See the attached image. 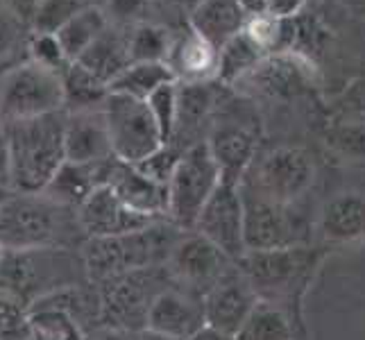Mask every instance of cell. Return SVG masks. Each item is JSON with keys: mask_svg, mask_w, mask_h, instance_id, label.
Masks as SVG:
<instances>
[{"mask_svg": "<svg viewBox=\"0 0 365 340\" xmlns=\"http://www.w3.org/2000/svg\"><path fill=\"white\" fill-rule=\"evenodd\" d=\"M84 243L78 209L46 193L11 191L0 207V245L9 252L82 249Z\"/></svg>", "mask_w": 365, "mask_h": 340, "instance_id": "1", "label": "cell"}, {"mask_svg": "<svg viewBox=\"0 0 365 340\" xmlns=\"http://www.w3.org/2000/svg\"><path fill=\"white\" fill-rule=\"evenodd\" d=\"M184 234L186 232L170 220H159L130 234L89 238L82 245L86 274L93 284H100L136 270L166 268L175 245Z\"/></svg>", "mask_w": 365, "mask_h": 340, "instance_id": "2", "label": "cell"}, {"mask_svg": "<svg viewBox=\"0 0 365 340\" xmlns=\"http://www.w3.org/2000/svg\"><path fill=\"white\" fill-rule=\"evenodd\" d=\"M11 148V191L41 193L66 161V111L5 125Z\"/></svg>", "mask_w": 365, "mask_h": 340, "instance_id": "3", "label": "cell"}, {"mask_svg": "<svg viewBox=\"0 0 365 340\" xmlns=\"http://www.w3.org/2000/svg\"><path fill=\"white\" fill-rule=\"evenodd\" d=\"M84 282L91 279L82 249H5L0 261V295L21 302L28 311L46 295Z\"/></svg>", "mask_w": 365, "mask_h": 340, "instance_id": "4", "label": "cell"}, {"mask_svg": "<svg viewBox=\"0 0 365 340\" xmlns=\"http://www.w3.org/2000/svg\"><path fill=\"white\" fill-rule=\"evenodd\" d=\"M320 259L322 254L318 247L297 245L286 249L245 252L238 261V268L255 286L259 299L282 306L293 318V304H299Z\"/></svg>", "mask_w": 365, "mask_h": 340, "instance_id": "5", "label": "cell"}, {"mask_svg": "<svg viewBox=\"0 0 365 340\" xmlns=\"http://www.w3.org/2000/svg\"><path fill=\"white\" fill-rule=\"evenodd\" d=\"M64 111V80L25 57L0 73V123L28 120Z\"/></svg>", "mask_w": 365, "mask_h": 340, "instance_id": "6", "label": "cell"}, {"mask_svg": "<svg viewBox=\"0 0 365 340\" xmlns=\"http://www.w3.org/2000/svg\"><path fill=\"white\" fill-rule=\"evenodd\" d=\"M166 284L173 286L166 268L136 270L96 284L100 293V324L130 334L145 329L148 311L155 297L168 288Z\"/></svg>", "mask_w": 365, "mask_h": 340, "instance_id": "7", "label": "cell"}, {"mask_svg": "<svg viewBox=\"0 0 365 340\" xmlns=\"http://www.w3.org/2000/svg\"><path fill=\"white\" fill-rule=\"evenodd\" d=\"M220 184V168L207 141L184 150L180 166L168 182V220L182 232H193L200 213Z\"/></svg>", "mask_w": 365, "mask_h": 340, "instance_id": "8", "label": "cell"}, {"mask_svg": "<svg viewBox=\"0 0 365 340\" xmlns=\"http://www.w3.org/2000/svg\"><path fill=\"white\" fill-rule=\"evenodd\" d=\"M316 163L304 148L279 145L252 163L243 186L279 205H295L313 186Z\"/></svg>", "mask_w": 365, "mask_h": 340, "instance_id": "9", "label": "cell"}, {"mask_svg": "<svg viewBox=\"0 0 365 340\" xmlns=\"http://www.w3.org/2000/svg\"><path fill=\"white\" fill-rule=\"evenodd\" d=\"M245 205V245L247 252L286 249L309 245V225L293 209L259 195L241 184Z\"/></svg>", "mask_w": 365, "mask_h": 340, "instance_id": "10", "label": "cell"}, {"mask_svg": "<svg viewBox=\"0 0 365 340\" xmlns=\"http://www.w3.org/2000/svg\"><path fill=\"white\" fill-rule=\"evenodd\" d=\"M105 118L111 138V153L123 163H138L163 145L161 132L145 100L109 93Z\"/></svg>", "mask_w": 365, "mask_h": 340, "instance_id": "11", "label": "cell"}, {"mask_svg": "<svg viewBox=\"0 0 365 340\" xmlns=\"http://www.w3.org/2000/svg\"><path fill=\"white\" fill-rule=\"evenodd\" d=\"M234 263L236 261H232L202 234L186 232L175 245L166 270L175 286L202 299Z\"/></svg>", "mask_w": 365, "mask_h": 340, "instance_id": "12", "label": "cell"}, {"mask_svg": "<svg viewBox=\"0 0 365 340\" xmlns=\"http://www.w3.org/2000/svg\"><path fill=\"white\" fill-rule=\"evenodd\" d=\"M197 234L220 247L232 261H241L247 252L245 245V205L241 186L220 184L218 191L211 195L207 207L195 222Z\"/></svg>", "mask_w": 365, "mask_h": 340, "instance_id": "13", "label": "cell"}, {"mask_svg": "<svg viewBox=\"0 0 365 340\" xmlns=\"http://www.w3.org/2000/svg\"><path fill=\"white\" fill-rule=\"evenodd\" d=\"M311 84H313L311 59L297 53H286V55L263 57L236 86H245L247 91L266 98L291 100L307 93L311 89Z\"/></svg>", "mask_w": 365, "mask_h": 340, "instance_id": "14", "label": "cell"}, {"mask_svg": "<svg viewBox=\"0 0 365 340\" xmlns=\"http://www.w3.org/2000/svg\"><path fill=\"white\" fill-rule=\"evenodd\" d=\"M257 304L259 295L245 272L238 268V263H234L202 297L207 324L230 336H236V331L241 329V324Z\"/></svg>", "mask_w": 365, "mask_h": 340, "instance_id": "15", "label": "cell"}, {"mask_svg": "<svg viewBox=\"0 0 365 340\" xmlns=\"http://www.w3.org/2000/svg\"><path fill=\"white\" fill-rule=\"evenodd\" d=\"M78 218H80L86 241H89V238H109V236L130 234L136 230H143V227L153 222H159V220L145 218L141 213L132 211L107 184L98 186L80 205Z\"/></svg>", "mask_w": 365, "mask_h": 340, "instance_id": "16", "label": "cell"}, {"mask_svg": "<svg viewBox=\"0 0 365 340\" xmlns=\"http://www.w3.org/2000/svg\"><path fill=\"white\" fill-rule=\"evenodd\" d=\"M207 324L202 299L182 291L178 286H168L161 291L148 311L145 329H153L161 336L175 340H186Z\"/></svg>", "mask_w": 365, "mask_h": 340, "instance_id": "17", "label": "cell"}, {"mask_svg": "<svg viewBox=\"0 0 365 340\" xmlns=\"http://www.w3.org/2000/svg\"><path fill=\"white\" fill-rule=\"evenodd\" d=\"M166 64L175 82L180 84H211L218 82L220 71V48L209 43L205 36L186 25L173 39Z\"/></svg>", "mask_w": 365, "mask_h": 340, "instance_id": "18", "label": "cell"}, {"mask_svg": "<svg viewBox=\"0 0 365 340\" xmlns=\"http://www.w3.org/2000/svg\"><path fill=\"white\" fill-rule=\"evenodd\" d=\"M64 145L66 161L75 163H98L114 157L105 109L66 111Z\"/></svg>", "mask_w": 365, "mask_h": 340, "instance_id": "19", "label": "cell"}, {"mask_svg": "<svg viewBox=\"0 0 365 340\" xmlns=\"http://www.w3.org/2000/svg\"><path fill=\"white\" fill-rule=\"evenodd\" d=\"M107 186H111V191L132 211L153 220H168V186L150 180L134 163L116 159Z\"/></svg>", "mask_w": 365, "mask_h": 340, "instance_id": "20", "label": "cell"}, {"mask_svg": "<svg viewBox=\"0 0 365 340\" xmlns=\"http://www.w3.org/2000/svg\"><path fill=\"white\" fill-rule=\"evenodd\" d=\"M207 145L220 168L225 184L241 186L252 163L257 161V134L243 125H216L211 130Z\"/></svg>", "mask_w": 365, "mask_h": 340, "instance_id": "21", "label": "cell"}, {"mask_svg": "<svg viewBox=\"0 0 365 340\" xmlns=\"http://www.w3.org/2000/svg\"><path fill=\"white\" fill-rule=\"evenodd\" d=\"M318 232L327 245H349L365 241V193L345 191L327 200Z\"/></svg>", "mask_w": 365, "mask_h": 340, "instance_id": "22", "label": "cell"}, {"mask_svg": "<svg viewBox=\"0 0 365 340\" xmlns=\"http://www.w3.org/2000/svg\"><path fill=\"white\" fill-rule=\"evenodd\" d=\"M114 163H116V157H111L107 161H98V163L64 161V166L57 170V175L50 180V184L41 193L57 200L59 205L80 209V205L98 186H105L109 182Z\"/></svg>", "mask_w": 365, "mask_h": 340, "instance_id": "23", "label": "cell"}, {"mask_svg": "<svg viewBox=\"0 0 365 340\" xmlns=\"http://www.w3.org/2000/svg\"><path fill=\"white\" fill-rule=\"evenodd\" d=\"M247 16L250 11L241 0H200L188 14V28L216 48H222L243 32Z\"/></svg>", "mask_w": 365, "mask_h": 340, "instance_id": "24", "label": "cell"}, {"mask_svg": "<svg viewBox=\"0 0 365 340\" xmlns=\"http://www.w3.org/2000/svg\"><path fill=\"white\" fill-rule=\"evenodd\" d=\"M297 32V16H279L268 9L250 14L243 28V34L259 48L263 57L295 53Z\"/></svg>", "mask_w": 365, "mask_h": 340, "instance_id": "25", "label": "cell"}, {"mask_svg": "<svg viewBox=\"0 0 365 340\" xmlns=\"http://www.w3.org/2000/svg\"><path fill=\"white\" fill-rule=\"evenodd\" d=\"M75 61L109 86V82L130 64L128 32L111 28L109 25V28L100 34Z\"/></svg>", "mask_w": 365, "mask_h": 340, "instance_id": "26", "label": "cell"}, {"mask_svg": "<svg viewBox=\"0 0 365 340\" xmlns=\"http://www.w3.org/2000/svg\"><path fill=\"white\" fill-rule=\"evenodd\" d=\"M180 84V82H178ZM213 84V82H211ZM211 84H180V111H178V128L173 134V145L180 150L184 143V136L191 138V145L202 143L197 141L195 134L207 123L209 113L213 109V91Z\"/></svg>", "mask_w": 365, "mask_h": 340, "instance_id": "27", "label": "cell"}, {"mask_svg": "<svg viewBox=\"0 0 365 340\" xmlns=\"http://www.w3.org/2000/svg\"><path fill=\"white\" fill-rule=\"evenodd\" d=\"M168 82H175V78L166 61H132L109 82V93L148 100Z\"/></svg>", "mask_w": 365, "mask_h": 340, "instance_id": "28", "label": "cell"}, {"mask_svg": "<svg viewBox=\"0 0 365 340\" xmlns=\"http://www.w3.org/2000/svg\"><path fill=\"white\" fill-rule=\"evenodd\" d=\"M324 143L345 163H365V113L347 111L336 116L324 130Z\"/></svg>", "mask_w": 365, "mask_h": 340, "instance_id": "29", "label": "cell"}, {"mask_svg": "<svg viewBox=\"0 0 365 340\" xmlns=\"http://www.w3.org/2000/svg\"><path fill=\"white\" fill-rule=\"evenodd\" d=\"M107 28H109V16L105 14V9H100L98 5H89L80 9L68 23L61 25L55 34L68 59L75 61Z\"/></svg>", "mask_w": 365, "mask_h": 340, "instance_id": "30", "label": "cell"}, {"mask_svg": "<svg viewBox=\"0 0 365 340\" xmlns=\"http://www.w3.org/2000/svg\"><path fill=\"white\" fill-rule=\"evenodd\" d=\"M236 340H295L293 318L288 313L272 304V302L259 299V304L241 324V329L234 336Z\"/></svg>", "mask_w": 365, "mask_h": 340, "instance_id": "31", "label": "cell"}, {"mask_svg": "<svg viewBox=\"0 0 365 340\" xmlns=\"http://www.w3.org/2000/svg\"><path fill=\"white\" fill-rule=\"evenodd\" d=\"M64 111H86L105 107V100L109 98V86L82 68L78 61L64 71Z\"/></svg>", "mask_w": 365, "mask_h": 340, "instance_id": "32", "label": "cell"}, {"mask_svg": "<svg viewBox=\"0 0 365 340\" xmlns=\"http://www.w3.org/2000/svg\"><path fill=\"white\" fill-rule=\"evenodd\" d=\"M86 329L55 306H32L28 311V334L25 340H84Z\"/></svg>", "mask_w": 365, "mask_h": 340, "instance_id": "33", "label": "cell"}, {"mask_svg": "<svg viewBox=\"0 0 365 340\" xmlns=\"http://www.w3.org/2000/svg\"><path fill=\"white\" fill-rule=\"evenodd\" d=\"M175 34L157 23H136L128 28V53L132 61H166Z\"/></svg>", "mask_w": 365, "mask_h": 340, "instance_id": "34", "label": "cell"}, {"mask_svg": "<svg viewBox=\"0 0 365 340\" xmlns=\"http://www.w3.org/2000/svg\"><path fill=\"white\" fill-rule=\"evenodd\" d=\"M261 59H263V55L259 53V48L241 32L220 48L218 82L227 84V86L238 84L252 68L259 64Z\"/></svg>", "mask_w": 365, "mask_h": 340, "instance_id": "35", "label": "cell"}, {"mask_svg": "<svg viewBox=\"0 0 365 340\" xmlns=\"http://www.w3.org/2000/svg\"><path fill=\"white\" fill-rule=\"evenodd\" d=\"M148 107L153 111V118L161 132L163 143L173 141L175 128H178V111H180V84L168 82L157 89L148 100Z\"/></svg>", "mask_w": 365, "mask_h": 340, "instance_id": "36", "label": "cell"}, {"mask_svg": "<svg viewBox=\"0 0 365 340\" xmlns=\"http://www.w3.org/2000/svg\"><path fill=\"white\" fill-rule=\"evenodd\" d=\"M30 25L25 23L9 0H0V64L11 59L21 48H28Z\"/></svg>", "mask_w": 365, "mask_h": 340, "instance_id": "37", "label": "cell"}, {"mask_svg": "<svg viewBox=\"0 0 365 340\" xmlns=\"http://www.w3.org/2000/svg\"><path fill=\"white\" fill-rule=\"evenodd\" d=\"M89 0H41L32 21V32L55 34L61 25L68 23L80 9L89 7Z\"/></svg>", "mask_w": 365, "mask_h": 340, "instance_id": "38", "label": "cell"}, {"mask_svg": "<svg viewBox=\"0 0 365 340\" xmlns=\"http://www.w3.org/2000/svg\"><path fill=\"white\" fill-rule=\"evenodd\" d=\"M25 53H28V59H32V61H36V64H41L50 71L59 73V75H64V71L73 64V61L68 59V55L64 53V48H61L57 34L32 32Z\"/></svg>", "mask_w": 365, "mask_h": 340, "instance_id": "39", "label": "cell"}, {"mask_svg": "<svg viewBox=\"0 0 365 340\" xmlns=\"http://www.w3.org/2000/svg\"><path fill=\"white\" fill-rule=\"evenodd\" d=\"M184 155V150H180L173 143H163L161 148H157L153 155H148L143 161L134 163V166L141 170L143 175H148L150 180H155L163 186H168V182L173 180L175 170L180 166V159Z\"/></svg>", "mask_w": 365, "mask_h": 340, "instance_id": "40", "label": "cell"}, {"mask_svg": "<svg viewBox=\"0 0 365 340\" xmlns=\"http://www.w3.org/2000/svg\"><path fill=\"white\" fill-rule=\"evenodd\" d=\"M28 334V309L21 302L0 295V340H25Z\"/></svg>", "mask_w": 365, "mask_h": 340, "instance_id": "41", "label": "cell"}, {"mask_svg": "<svg viewBox=\"0 0 365 340\" xmlns=\"http://www.w3.org/2000/svg\"><path fill=\"white\" fill-rule=\"evenodd\" d=\"M150 3H153V0H107V9H109L107 16H111L116 23H125L132 28V25L145 21Z\"/></svg>", "mask_w": 365, "mask_h": 340, "instance_id": "42", "label": "cell"}, {"mask_svg": "<svg viewBox=\"0 0 365 340\" xmlns=\"http://www.w3.org/2000/svg\"><path fill=\"white\" fill-rule=\"evenodd\" d=\"M0 188L11 191V148L3 123H0Z\"/></svg>", "mask_w": 365, "mask_h": 340, "instance_id": "43", "label": "cell"}, {"mask_svg": "<svg viewBox=\"0 0 365 340\" xmlns=\"http://www.w3.org/2000/svg\"><path fill=\"white\" fill-rule=\"evenodd\" d=\"M84 340H132V334L125 331V329H116V326L100 324V326H96V329L86 331Z\"/></svg>", "mask_w": 365, "mask_h": 340, "instance_id": "44", "label": "cell"}, {"mask_svg": "<svg viewBox=\"0 0 365 340\" xmlns=\"http://www.w3.org/2000/svg\"><path fill=\"white\" fill-rule=\"evenodd\" d=\"M307 0H268V11L279 16H297Z\"/></svg>", "mask_w": 365, "mask_h": 340, "instance_id": "45", "label": "cell"}, {"mask_svg": "<svg viewBox=\"0 0 365 340\" xmlns=\"http://www.w3.org/2000/svg\"><path fill=\"white\" fill-rule=\"evenodd\" d=\"M11 7H14L16 14L30 25V30H32V21H34V14H36V9H39L41 5V0H9Z\"/></svg>", "mask_w": 365, "mask_h": 340, "instance_id": "46", "label": "cell"}, {"mask_svg": "<svg viewBox=\"0 0 365 340\" xmlns=\"http://www.w3.org/2000/svg\"><path fill=\"white\" fill-rule=\"evenodd\" d=\"M186 340H236V338L230 336V334H225V331H220V329H216V326L205 324L202 329L195 331L191 338H186Z\"/></svg>", "mask_w": 365, "mask_h": 340, "instance_id": "47", "label": "cell"}, {"mask_svg": "<svg viewBox=\"0 0 365 340\" xmlns=\"http://www.w3.org/2000/svg\"><path fill=\"white\" fill-rule=\"evenodd\" d=\"M349 100H351V111L365 113V78L359 84H354V89L349 93Z\"/></svg>", "mask_w": 365, "mask_h": 340, "instance_id": "48", "label": "cell"}, {"mask_svg": "<svg viewBox=\"0 0 365 340\" xmlns=\"http://www.w3.org/2000/svg\"><path fill=\"white\" fill-rule=\"evenodd\" d=\"M132 340H175V338H168V336H161L153 329H141V331H136L132 334Z\"/></svg>", "mask_w": 365, "mask_h": 340, "instance_id": "49", "label": "cell"}, {"mask_svg": "<svg viewBox=\"0 0 365 340\" xmlns=\"http://www.w3.org/2000/svg\"><path fill=\"white\" fill-rule=\"evenodd\" d=\"M241 5L250 11V14H257V11L268 9V0H241Z\"/></svg>", "mask_w": 365, "mask_h": 340, "instance_id": "50", "label": "cell"}, {"mask_svg": "<svg viewBox=\"0 0 365 340\" xmlns=\"http://www.w3.org/2000/svg\"><path fill=\"white\" fill-rule=\"evenodd\" d=\"M159 3H166V5H175V7H188L193 9L200 0H159Z\"/></svg>", "mask_w": 365, "mask_h": 340, "instance_id": "51", "label": "cell"}, {"mask_svg": "<svg viewBox=\"0 0 365 340\" xmlns=\"http://www.w3.org/2000/svg\"><path fill=\"white\" fill-rule=\"evenodd\" d=\"M11 191H5V188H0V207H3V202L7 200V195H9Z\"/></svg>", "mask_w": 365, "mask_h": 340, "instance_id": "52", "label": "cell"}, {"mask_svg": "<svg viewBox=\"0 0 365 340\" xmlns=\"http://www.w3.org/2000/svg\"><path fill=\"white\" fill-rule=\"evenodd\" d=\"M3 257H5V247L0 245V261H3Z\"/></svg>", "mask_w": 365, "mask_h": 340, "instance_id": "53", "label": "cell"}]
</instances>
